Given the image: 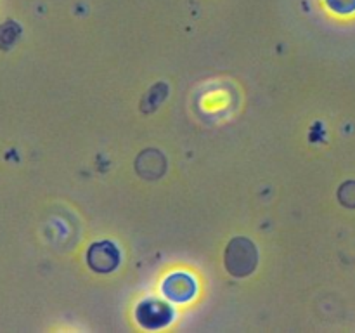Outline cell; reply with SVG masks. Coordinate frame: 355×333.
<instances>
[{"instance_id":"6da1fadb","label":"cell","mask_w":355,"mask_h":333,"mask_svg":"<svg viewBox=\"0 0 355 333\" xmlns=\"http://www.w3.org/2000/svg\"><path fill=\"white\" fill-rule=\"evenodd\" d=\"M259 257L257 248L248 238H234L225 250V267L234 278H245L253 273Z\"/></svg>"},{"instance_id":"7a4b0ae2","label":"cell","mask_w":355,"mask_h":333,"mask_svg":"<svg viewBox=\"0 0 355 333\" xmlns=\"http://www.w3.org/2000/svg\"><path fill=\"white\" fill-rule=\"evenodd\" d=\"M87 262L97 273H110L120 262V253L116 246L110 241H101L92 245L87 255Z\"/></svg>"},{"instance_id":"3957f363","label":"cell","mask_w":355,"mask_h":333,"mask_svg":"<svg viewBox=\"0 0 355 333\" xmlns=\"http://www.w3.org/2000/svg\"><path fill=\"white\" fill-rule=\"evenodd\" d=\"M166 162L162 155H159L156 149H149V151H144L135 162V169L141 173V177L148 180H155L165 172Z\"/></svg>"}]
</instances>
